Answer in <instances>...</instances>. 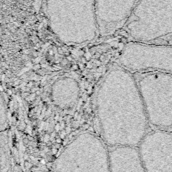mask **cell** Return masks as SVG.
Here are the masks:
<instances>
[{
	"mask_svg": "<svg viewBox=\"0 0 172 172\" xmlns=\"http://www.w3.org/2000/svg\"><path fill=\"white\" fill-rule=\"evenodd\" d=\"M8 114L4 100L0 93V127L5 125L7 122Z\"/></svg>",
	"mask_w": 172,
	"mask_h": 172,
	"instance_id": "12",
	"label": "cell"
},
{
	"mask_svg": "<svg viewBox=\"0 0 172 172\" xmlns=\"http://www.w3.org/2000/svg\"><path fill=\"white\" fill-rule=\"evenodd\" d=\"M137 147L146 172H172V132H148Z\"/></svg>",
	"mask_w": 172,
	"mask_h": 172,
	"instance_id": "7",
	"label": "cell"
},
{
	"mask_svg": "<svg viewBox=\"0 0 172 172\" xmlns=\"http://www.w3.org/2000/svg\"><path fill=\"white\" fill-rule=\"evenodd\" d=\"M117 62L132 73L152 71L172 73V45L130 41L124 45Z\"/></svg>",
	"mask_w": 172,
	"mask_h": 172,
	"instance_id": "6",
	"label": "cell"
},
{
	"mask_svg": "<svg viewBox=\"0 0 172 172\" xmlns=\"http://www.w3.org/2000/svg\"><path fill=\"white\" fill-rule=\"evenodd\" d=\"M109 155L110 172H146L137 147H112Z\"/></svg>",
	"mask_w": 172,
	"mask_h": 172,
	"instance_id": "9",
	"label": "cell"
},
{
	"mask_svg": "<svg viewBox=\"0 0 172 172\" xmlns=\"http://www.w3.org/2000/svg\"><path fill=\"white\" fill-rule=\"evenodd\" d=\"M123 29L132 41L172 45V0H139Z\"/></svg>",
	"mask_w": 172,
	"mask_h": 172,
	"instance_id": "3",
	"label": "cell"
},
{
	"mask_svg": "<svg viewBox=\"0 0 172 172\" xmlns=\"http://www.w3.org/2000/svg\"><path fill=\"white\" fill-rule=\"evenodd\" d=\"M120 42L121 43H123L124 45H126L127 44V43L128 42V38H125V37H122V38H120Z\"/></svg>",
	"mask_w": 172,
	"mask_h": 172,
	"instance_id": "14",
	"label": "cell"
},
{
	"mask_svg": "<svg viewBox=\"0 0 172 172\" xmlns=\"http://www.w3.org/2000/svg\"><path fill=\"white\" fill-rule=\"evenodd\" d=\"M80 95L79 85L70 77L60 78L54 83L51 89V100L61 110H69L77 104Z\"/></svg>",
	"mask_w": 172,
	"mask_h": 172,
	"instance_id": "10",
	"label": "cell"
},
{
	"mask_svg": "<svg viewBox=\"0 0 172 172\" xmlns=\"http://www.w3.org/2000/svg\"><path fill=\"white\" fill-rule=\"evenodd\" d=\"M139 0H95L100 36H108L123 29Z\"/></svg>",
	"mask_w": 172,
	"mask_h": 172,
	"instance_id": "8",
	"label": "cell"
},
{
	"mask_svg": "<svg viewBox=\"0 0 172 172\" xmlns=\"http://www.w3.org/2000/svg\"><path fill=\"white\" fill-rule=\"evenodd\" d=\"M149 125L158 129L172 127V73H133Z\"/></svg>",
	"mask_w": 172,
	"mask_h": 172,
	"instance_id": "5",
	"label": "cell"
},
{
	"mask_svg": "<svg viewBox=\"0 0 172 172\" xmlns=\"http://www.w3.org/2000/svg\"><path fill=\"white\" fill-rule=\"evenodd\" d=\"M12 154L8 132L0 131V172H11Z\"/></svg>",
	"mask_w": 172,
	"mask_h": 172,
	"instance_id": "11",
	"label": "cell"
},
{
	"mask_svg": "<svg viewBox=\"0 0 172 172\" xmlns=\"http://www.w3.org/2000/svg\"><path fill=\"white\" fill-rule=\"evenodd\" d=\"M54 169L53 172H110L109 151L104 141L84 132L64 148Z\"/></svg>",
	"mask_w": 172,
	"mask_h": 172,
	"instance_id": "4",
	"label": "cell"
},
{
	"mask_svg": "<svg viewBox=\"0 0 172 172\" xmlns=\"http://www.w3.org/2000/svg\"><path fill=\"white\" fill-rule=\"evenodd\" d=\"M36 3V9L38 11L39 10V8L40 7V0H35Z\"/></svg>",
	"mask_w": 172,
	"mask_h": 172,
	"instance_id": "15",
	"label": "cell"
},
{
	"mask_svg": "<svg viewBox=\"0 0 172 172\" xmlns=\"http://www.w3.org/2000/svg\"><path fill=\"white\" fill-rule=\"evenodd\" d=\"M51 31L63 44L79 46L100 36L95 0H40Z\"/></svg>",
	"mask_w": 172,
	"mask_h": 172,
	"instance_id": "2",
	"label": "cell"
},
{
	"mask_svg": "<svg viewBox=\"0 0 172 172\" xmlns=\"http://www.w3.org/2000/svg\"><path fill=\"white\" fill-rule=\"evenodd\" d=\"M96 108L103 140L110 147H138L148 132L135 77L120 65H113L100 84Z\"/></svg>",
	"mask_w": 172,
	"mask_h": 172,
	"instance_id": "1",
	"label": "cell"
},
{
	"mask_svg": "<svg viewBox=\"0 0 172 172\" xmlns=\"http://www.w3.org/2000/svg\"><path fill=\"white\" fill-rule=\"evenodd\" d=\"M119 34H120V35H121L123 37H125V38H129V35H128V33L125 30H124L123 31L120 32Z\"/></svg>",
	"mask_w": 172,
	"mask_h": 172,
	"instance_id": "13",
	"label": "cell"
}]
</instances>
